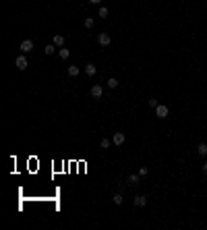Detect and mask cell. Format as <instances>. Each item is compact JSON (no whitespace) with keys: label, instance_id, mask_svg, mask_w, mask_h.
<instances>
[{"label":"cell","instance_id":"obj_1","mask_svg":"<svg viewBox=\"0 0 207 230\" xmlns=\"http://www.w3.org/2000/svg\"><path fill=\"white\" fill-rule=\"evenodd\" d=\"M110 42H112V39H110V35H108V33H100V35H97V44H100L102 48L110 46Z\"/></svg>","mask_w":207,"mask_h":230},{"label":"cell","instance_id":"obj_9","mask_svg":"<svg viewBox=\"0 0 207 230\" xmlns=\"http://www.w3.org/2000/svg\"><path fill=\"white\" fill-rule=\"evenodd\" d=\"M58 56L62 58V60H66V58L70 56V52H69V50H66V48H64V46H62V48H60V50H58Z\"/></svg>","mask_w":207,"mask_h":230},{"label":"cell","instance_id":"obj_7","mask_svg":"<svg viewBox=\"0 0 207 230\" xmlns=\"http://www.w3.org/2000/svg\"><path fill=\"white\" fill-rule=\"evenodd\" d=\"M135 205H139V207L147 205V197H145V195H137V197H135Z\"/></svg>","mask_w":207,"mask_h":230},{"label":"cell","instance_id":"obj_3","mask_svg":"<svg viewBox=\"0 0 207 230\" xmlns=\"http://www.w3.org/2000/svg\"><path fill=\"white\" fill-rule=\"evenodd\" d=\"M33 50V42L31 39H23L21 42V52H31Z\"/></svg>","mask_w":207,"mask_h":230},{"label":"cell","instance_id":"obj_21","mask_svg":"<svg viewBox=\"0 0 207 230\" xmlns=\"http://www.w3.org/2000/svg\"><path fill=\"white\" fill-rule=\"evenodd\" d=\"M149 106H151V108H158V100H155V98H151V100H149Z\"/></svg>","mask_w":207,"mask_h":230},{"label":"cell","instance_id":"obj_11","mask_svg":"<svg viewBox=\"0 0 207 230\" xmlns=\"http://www.w3.org/2000/svg\"><path fill=\"white\" fill-rule=\"evenodd\" d=\"M54 46H64V35H54Z\"/></svg>","mask_w":207,"mask_h":230},{"label":"cell","instance_id":"obj_14","mask_svg":"<svg viewBox=\"0 0 207 230\" xmlns=\"http://www.w3.org/2000/svg\"><path fill=\"white\" fill-rule=\"evenodd\" d=\"M69 75H70V77H77V75H79V67H75V64L69 67Z\"/></svg>","mask_w":207,"mask_h":230},{"label":"cell","instance_id":"obj_17","mask_svg":"<svg viewBox=\"0 0 207 230\" xmlns=\"http://www.w3.org/2000/svg\"><path fill=\"white\" fill-rule=\"evenodd\" d=\"M54 52H56V46H54V44L46 46V54H54Z\"/></svg>","mask_w":207,"mask_h":230},{"label":"cell","instance_id":"obj_16","mask_svg":"<svg viewBox=\"0 0 207 230\" xmlns=\"http://www.w3.org/2000/svg\"><path fill=\"white\" fill-rule=\"evenodd\" d=\"M108 15H110V11H108L106 6H102V9H100V12H97V17H102V19H106Z\"/></svg>","mask_w":207,"mask_h":230},{"label":"cell","instance_id":"obj_2","mask_svg":"<svg viewBox=\"0 0 207 230\" xmlns=\"http://www.w3.org/2000/svg\"><path fill=\"white\" fill-rule=\"evenodd\" d=\"M155 114H158V118H166V116H168V106L158 104V108H155Z\"/></svg>","mask_w":207,"mask_h":230},{"label":"cell","instance_id":"obj_18","mask_svg":"<svg viewBox=\"0 0 207 230\" xmlns=\"http://www.w3.org/2000/svg\"><path fill=\"white\" fill-rule=\"evenodd\" d=\"M85 27H87V29H91V27H93V19H91V17L85 19Z\"/></svg>","mask_w":207,"mask_h":230},{"label":"cell","instance_id":"obj_12","mask_svg":"<svg viewBox=\"0 0 207 230\" xmlns=\"http://www.w3.org/2000/svg\"><path fill=\"white\" fill-rule=\"evenodd\" d=\"M85 73H87L89 77H93V75H95V64H85Z\"/></svg>","mask_w":207,"mask_h":230},{"label":"cell","instance_id":"obj_10","mask_svg":"<svg viewBox=\"0 0 207 230\" xmlns=\"http://www.w3.org/2000/svg\"><path fill=\"white\" fill-rule=\"evenodd\" d=\"M197 153H199V156H207V143H199Z\"/></svg>","mask_w":207,"mask_h":230},{"label":"cell","instance_id":"obj_15","mask_svg":"<svg viewBox=\"0 0 207 230\" xmlns=\"http://www.w3.org/2000/svg\"><path fill=\"white\" fill-rule=\"evenodd\" d=\"M108 87H110V89H116V87H118V79H114V77L108 79Z\"/></svg>","mask_w":207,"mask_h":230},{"label":"cell","instance_id":"obj_6","mask_svg":"<svg viewBox=\"0 0 207 230\" xmlns=\"http://www.w3.org/2000/svg\"><path fill=\"white\" fill-rule=\"evenodd\" d=\"M91 95L97 100V98H102V95H104V89L100 87V85H93V87H91Z\"/></svg>","mask_w":207,"mask_h":230},{"label":"cell","instance_id":"obj_19","mask_svg":"<svg viewBox=\"0 0 207 230\" xmlns=\"http://www.w3.org/2000/svg\"><path fill=\"white\" fill-rule=\"evenodd\" d=\"M100 145L106 149V147H110V141H108V139H102V141H100Z\"/></svg>","mask_w":207,"mask_h":230},{"label":"cell","instance_id":"obj_8","mask_svg":"<svg viewBox=\"0 0 207 230\" xmlns=\"http://www.w3.org/2000/svg\"><path fill=\"white\" fill-rule=\"evenodd\" d=\"M139 184V174H131L128 176V187H137Z\"/></svg>","mask_w":207,"mask_h":230},{"label":"cell","instance_id":"obj_5","mask_svg":"<svg viewBox=\"0 0 207 230\" xmlns=\"http://www.w3.org/2000/svg\"><path fill=\"white\" fill-rule=\"evenodd\" d=\"M112 143H114V145H122V143H124V133H114Z\"/></svg>","mask_w":207,"mask_h":230},{"label":"cell","instance_id":"obj_22","mask_svg":"<svg viewBox=\"0 0 207 230\" xmlns=\"http://www.w3.org/2000/svg\"><path fill=\"white\" fill-rule=\"evenodd\" d=\"M89 2H91V4H100L102 0H89Z\"/></svg>","mask_w":207,"mask_h":230},{"label":"cell","instance_id":"obj_4","mask_svg":"<svg viewBox=\"0 0 207 230\" xmlns=\"http://www.w3.org/2000/svg\"><path fill=\"white\" fill-rule=\"evenodd\" d=\"M15 64H17V69H19V70H25V69H27V58L19 56L17 60H15Z\"/></svg>","mask_w":207,"mask_h":230},{"label":"cell","instance_id":"obj_13","mask_svg":"<svg viewBox=\"0 0 207 230\" xmlns=\"http://www.w3.org/2000/svg\"><path fill=\"white\" fill-rule=\"evenodd\" d=\"M112 201H114L116 205H120V203H122L124 199H122V195H120V193H114V195H112Z\"/></svg>","mask_w":207,"mask_h":230},{"label":"cell","instance_id":"obj_20","mask_svg":"<svg viewBox=\"0 0 207 230\" xmlns=\"http://www.w3.org/2000/svg\"><path fill=\"white\" fill-rule=\"evenodd\" d=\"M147 174H149V170H147V168H145V166H143V168H141V170H139V176H147Z\"/></svg>","mask_w":207,"mask_h":230},{"label":"cell","instance_id":"obj_23","mask_svg":"<svg viewBox=\"0 0 207 230\" xmlns=\"http://www.w3.org/2000/svg\"><path fill=\"white\" fill-rule=\"evenodd\" d=\"M203 172L207 174V162H205V164H203Z\"/></svg>","mask_w":207,"mask_h":230}]
</instances>
